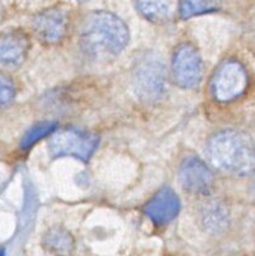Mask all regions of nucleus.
I'll return each mask as SVG.
<instances>
[{
    "label": "nucleus",
    "mask_w": 255,
    "mask_h": 256,
    "mask_svg": "<svg viewBox=\"0 0 255 256\" xmlns=\"http://www.w3.org/2000/svg\"><path fill=\"white\" fill-rule=\"evenodd\" d=\"M182 186L192 194H209L212 189L214 178L209 168L199 158L189 156L184 159L179 169Z\"/></svg>",
    "instance_id": "obj_7"
},
{
    "label": "nucleus",
    "mask_w": 255,
    "mask_h": 256,
    "mask_svg": "<svg viewBox=\"0 0 255 256\" xmlns=\"http://www.w3.org/2000/svg\"><path fill=\"white\" fill-rule=\"evenodd\" d=\"M254 190H255V180H254Z\"/></svg>",
    "instance_id": "obj_18"
},
{
    "label": "nucleus",
    "mask_w": 255,
    "mask_h": 256,
    "mask_svg": "<svg viewBox=\"0 0 255 256\" xmlns=\"http://www.w3.org/2000/svg\"><path fill=\"white\" fill-rule=\"evenodd\" d=\"M175 84L184 89H192L200 84L202 78V64L200 55L192 45L178 48L172 62Z\"/></svg>",
    "instance_id": "obj_5"
},
{
    "label": "nucleus",
    "mask_w": 255,
    "mask_h": 256,
    "mask_svg": "<svg viewBox=\"0 0 255 256\" xmlns=\"http://www.w3.org/2000/svg\"><path fill=\"white\" fill-rule=\"evenodd\" d=\"M134 86L138 95L145 100H156L165 89V72L162 60L146 55L138 62L134 72Z\"/></svg>",
    "instance_id": "obj_4"
},
{
    "label": "nucleus",
    "mask_w": 255,
    "mask_h": 256,
    "mask_svg": "<svg viewBox=\"0 0 255 256\" xmlns=\"http://www.w3.org/2000/svg\"><path fill=\"white\" fill-rule=\"evenodd\" d=\"M136 9L148 20L164 22L174 16L178 0H135Z\"/></svg>",
    "instance_id": "obj_11"
},
{
    "label": "nucleus",
    "mask_w": 255,
    "mask_h": 256,
    "mask_svg": "<svg viewBox=\"0 0 255 256\" xmlns=\"http://www.w3.org/2000/svg\"><path fill=\"white\" fill-rule=\"evenodd\" d=\"M29 42L24 32L18 30L0 32V64L18 66L26 58Z\"/></svg>",
    "instance_id": "obj_10"
},
{
    "label": "nucleus",
    "mask_w": 255,
    "mask_h": 256,
    "mask_svg": "<svg viewBox=\"0 0 255 256\" xmlns=\"http://www.w3.org/2000/svg\"><path fill=\"white\" fill-rule=\"evenodd\" d=\"M180 15L184 19L206 14L218 9L216 0H180Z\"/></svg>",
    "instance_id": "obj_14"
},
{
    "label": "nucleus",
    "mask_w": 255,
    "mask_h": 256,
    "mask_svg": "<svg viewBox=\"0 0 255 256\" xmlns=\"http://www.w3.org/2000/svg\"><path fill=\"white\" fill-rule=\"evenodd\" d=\"M15 96V89L12 82L8 78L0 76V106L10 104Z\"/></svg>",
    "instance_id": "obj_16"
},
{
    "label": "nucleus",
    "mask_w": 255,
    "mask_h": 256,
    "mask_svg": "<svg viewBox=\"0 0 255 256\" xmlns=\"http://www.w3.org/2000/svg\"><path fill=\"white\" fill-rule=\"evenodd\" d=\"M44 246L56 256H68L74 250V239L62 228H52L44 235Z\"/></svg>",
    "instance_id": "obj_12"
},
{
    "label": "nucleus",
    "mask_w": 255,
    "mask_h": 256,
    "mask_svg": "<svg viewBox=\"0 0 255 256\" xmlns=\"http://www.w3.org/2000/svg\"><path fill=\"white\" fill-rule=\"evenodd\" d=\"M129 42V30L120 18L109 12H92L82 28L80 45L85 54L96 60L119 55Z\"/></svg>",
    "instance_id": "obj_1"
},
{
    "label": "nucleus",
    "mask_w": 255,
    "mask_h": 256,
    "mask_svg": "<svg viewBox=\"0 0 255 256\" xmlns=\"http://www.w3.org/2000/svg\"><path fill=\"white\" fill-rule=\"evenodd\" d=\"M99 144V138L92 132L78 129H66L52 135L49 142L52 158L72 156L88 162Z\"/></svg>",
    "instance_id": "obj_3"
},
{
    "label": "nucleus",
    "mask_w": 255,
    "mask_h": 256,
    "mask_svg": "<svg viewBox=\"0 0 255 256\" xmlns=\"http://www.w3.org/2000/svg\"><path fill=\"white\" fill-rule=\"evenodd\" d=\"M202 220L206 226L212 232H220L224 230L228 225V214L222 205L212 202L209 204L205 209Z\"/></svg>",
    "instance_id": "obj_13"
},
{
    "label": "nucleus",
    "mask_w": 255,
    "mask_h": 256,
    "mask_svg": "<svg viewBox=\"0 0 255 256\" xmlns=\"http://www.w3.org/2000/svg\"><path fill=\"white\" fill-rule=\"evenodd\" d=\"M208 155L212 164L225 174L245 176L255 170V145L242 132H218L210 139Z\"/></svg>",
    "instance_id": "obj_2"
},
{
    "label": "nucleus",
    "mask_w": 255,
    "mask_h": 256,
    "mask_svg": "<svg viewBox=\"0 0 255 256\" xmlns=\"http://www.w3.org/2000/svg\"><path fill=\"white\" fill-rule=\"evenodd\" d=\"M55 129H56V124L52 122H39V124L34 125L32 129L28 130L26 134L22 138V149H29L30 146H32L35 142L42 140V138L52 134L55 132Z\"/></svg>",
    "instance_id": "obj_15"
},
{
    "label": "nucleus",
    "mask_w": 255,
    "mask_h": 256,
    "mask_svg": "<svg viewBox=\"0 0 255 256\" xmlns=\"http://www.w3.org/2000/svg\"><path fill=\"white\" fill-rule=\"evenodd\" d=\"M0 256H5V252H4V249H0Z\"/></svg>",
    "instance_id": "obj_17"
},
{
    "label": "nucleus",
    "mask_w": 255,
    "mask_h": 256,
    "mask_svg": "<svg viewBox=\"0 0 255 256\" xmlns=\"http://www.w3.org/2000/svg\"><path fill=\"white\" fill-rule=\"evenodd\" d=\"M248 86V75L238 62L222 65L212 82V92L219 102H232L239 98Z\"/></svg>",
    "instance_id": "obj_6"
},
{
    "label": "nucleus",
    "mask_w": 255,
    "mask_h": 256,
    "mask_svg": "<svg viewBox=\"0 0 255 256\" xmlns=\"http://www.w3.org/2000/svg\"><path fill=\"white\" fill-rule=\"evenodd\" d=\"M180 212V200L170 188H162L145 205V214L156 225L172 222Z\"/></svg>",
    "instance_id": "obj_9"
},
{
    "label": "nucleus",
    "mask_w": 255,
    "mask_h": 256,
    "mask_svg": "<svg viewBox=\"0 0 255 256\" xmlns=\"http://www.w3.org/2000/svg\"><path fill=\"white\" fill-rule=\"evenodd\" d=\"M68 12L62 8H49L35 16L32 26L35 34L45 44H56L68 30Z\"/></svg>",
    "instance_id": "obj_8"
}]
</instances>
